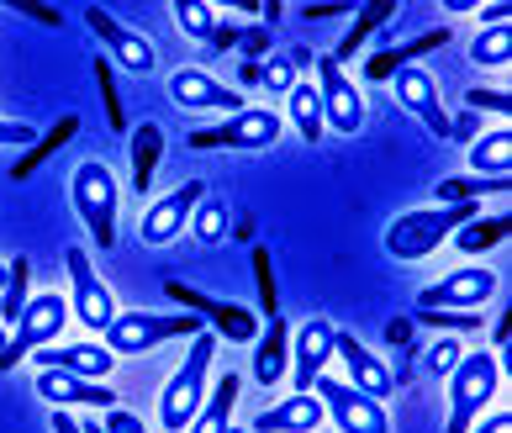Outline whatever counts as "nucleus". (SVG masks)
I'll return each instance as SVG.
<instances>
[{"instance_id": "nucleus-22", "label": "nucleus", "mask_w": 512, "mask_h": 433, "mask_svg": "<svg viewBox=\"0 0 512 433\" xmlns=\"http://www.w3.org/2000/svg\"><path fill=\"white\" fill-rule=\"evenodd\" d=\"M322 428V402L312 391H296V397L275 402L270 412L254 418V433H317Z\"/></svg>"}, {"instance_id": "nucleus-28", "label": "nucleus", "mask_w": 512, "mask_h": 433, "mask_svg": "<svg viewBox=\"0 0 512 433\" xmlns=\"http://www.w3.org/2000/svg\"><path fill=\"white\" fill-rule=\"evenodd\" d=\"M32 301V265H27V254H16L6 259V291H0V328H16V317H22V307Z\"/></svg>"}, {"instance_id": "nucleus-17", "label": "nucleus", "mask_w": 512, "mask_h": 433, "mask_svg": "<svg viewBox=\"0 0 512 433\" xmlns=\"http://www.w3.org/2000/svg\"><path fill=\"white\" fill-rule=\"evenodd\" d=\"M333 344H338V328L328 317H307L291 338V375H296V391H312L317 375H328L333 360Z\"/></svg>"}, {"instance_id": "nucleus-36", "label": "nucleus", "mask_w": 512, "mask_h": 433, "mask_svg": "<svg viewBox=\"0 0 512 433\" xmlns=\"http://www.w3.org/2000/svg\"><path fill=\"white\" fill-rule=\"evenodd\" d=\"M96 85H101V106H106V122H111V133H127V111H122V96H117V69H111L106 53H96Z\"/></svg>"}, {"instance_id": "nucleus-11", "label": "nucleus", "mask_w": 512, "mask_h": 433, "mask_svg": "<svg viewBox=\"0 0 512 433\" xmlns=\"http://www.w3.org/2000/svg\"><path fill=\"white\" fill-rule=\"evenodd\" d=\"M164 291H169V301H180L185 312H196L217 338H233V344H254V338H259V312L238 307V301H222V296L191 291L185 280H164Z\"/></svg>"}, {"instance_id": "nucleus-21", "label": "nucleus", "mask_w": 512, "mask_h": 433, "mask_svg": "<svg viewBox=\"0 0 512 433\" xmlns=\"http://www.w3.org/2000/svg\"><path fill=\"white\" fill-rule=\"evenodd\" d=\"M291 375V323L286 317H270L254 338V386H280Z\"/></svg>"}, {"instance_id": "nucleus-38", "label": "nucleus", "mask_w": 512, "mask_h": 433, "mask_svg": "<svg viewBox=\"0 0 512 433\" xmlns=\"http://www.w3.org/2000/svg\"><path fill=\"white\" fill-rule=\"evenodd\" d=\"M254 280H259V317L270 323V317H280V296H275V270L264 243H254Z\"/></svg>"}, {"instance_id": "nucleus-27", "label": "nucleus", "mask_w": 512, "mask_h": 433, "mask_svg": "<svg viewBox=\"0 0 512 433\" xmlns=\"http://www.w3.org/2000/svg\"><path fill=\"white\" fill-rule=\"evenodd\" d=\"M286 122L296 127V138L301 143H317L328 127H322V101H317V85L307 80H296L291 85V96H286Z\"/></svg>"}, {"instance_id": "nucleus-37", "label": "nucleus", "mask_w": 512, "mask_h": 433, "mask_svg": "<svg viewBox=\"0 0 512 433\" xmlns=\"http://www.w3.org/2000/svg\"><path fill=\"white\" fill-rule=\"evenodd\" d=\"M191 233L206 243V249L227 238V206H222L217 196H201V201H196V212H191Z\"/></svg>"}, {"instance_id": "nucleus-29", "label": "nucleus", "mask_w": 512, "mask_h": 433, "mask_svg": "<svg viewBox=\"0 0 512 433\" xmlns=\"http://www.w3.org/2000/svg\"><path fill=\"white\" fill-rule=\"evenodd\" d=\"M307 64H317L307 48L275 53V59H264V64H259V85H264V90H275V96L286 101V96H291V85L301 80V69H307Z\"/></svg>"}, {"instance_id": "nucleus-25", "label": "nucleus", "mask_w": 512, "mask_h": 433, "mask_svg": "<svg viewBox=\"0 0 512 433\" xmlns=\"http://www.w3.org/2000/svg\"><path fill=\"white\" fill-rule=\"evenodd\" d=\"M465 164H470V175H481V180H507V169H512V133H507V127L476 133Z\"/></svg>"}, {"instance_id": "nucleus-23", "label": "nucleus", "mask_w": 512, "mask_h": 433, "mask_svg": "<svg viewBox=\"0 0 512 433\" xmlns=\"http://www.w3.org/2000/svg\"><path fill=\"white\" fill-rule=\"evenodd\" d=\"M127 148H132V185H127V191L148 196V191H154V169L164 159V127L159 122H138L127 133Z\"/></svg>"}, {"instance_id": "nucleus-16", "label": "nucleus", "mask_w": 512, "mask_h": 433, "mask_svg": "<svg viewBox=\"0 0 512 433\" xmlns=\"http://www.w3.org/2000/svg\"><path fill=\"white\" fill-rule=\"evenodd\" d=\"M85 22H90V32L106 43V59H111V69H127V74H148L154 69V43H148L143 32H132V27H122L117 16H111L106 6H85Z\"/></svg>"}, {"instance_id": "nucleus-19", "label": "nucleus", "mask_w": 512, "mask_h": 433, "mask_svg": "<svg viewBox=\"0 0 512 433\" xmlns=\"http://www.w3.org/2000/svg\"><path fill=\"white\" fill-rule=\"evenodd\" d=\"M37 397H43L53 412H74V407H117V391L101 381H85V375L69 370H37Z\"/></svg>"}, {"instance_id": "nucleus-26", "label": "nucleus", "mask_w": 512, "mask_h": 433, "mask_svg": "<svg viewBox=\"0 0 512 433\" xmlns=\"http://www.w3.org/2000/svg\"><path fill=\"white\" fill-rule=\"evenodd\" d=\"M238 391H243L238 375H222V381L206 391V402L196 407V418H191V428H185V433H227V428H233V402H238Z\"/></svg>"}, {"instance_id": "nucleus-15", "label": "nucleus", "mask_w": 512, "mask_h": 433, "mask_svg": "<svg viewBox=\"0 0 512 433\" xmlns=\"http://www.w3.org/2000/svg\"><path fill=\"white\" fill-rule=\"evenodd\" d=\"M391 90H396V101H402L407 117H417L439 143H449V106L439 101V85H433V74L423 64L396 69L391 74Z\"/></svg>"}, {"instance_id": "nucleus-33", "label": "nucleus", "mask_w": 512, "mask_h": 433, "mask_svg": "<svg viewBox=\"0 0 512 433\" xmlns=\"http://www.w3.org/2000/svg\"><path fill=\"white\" fill-rule=\"evenodd\" d=\"M74 133H80V117H59V127H53V133H48V138H37V143L27 148V154H22V159H16V169H11V175H16V180H27V175H32V169H37V164H43V159H53V154H59V148H64V143H69Z\"/></svg>"}, {"instance_id": "nucleus-2", "label": "nucleus", "mask_w": 512, "mask_h": 433, "mask_svg": "<svg viewBox=\"0 0 512 433\" xmlns=\"http://www.w3.org/2000/svg\"><path fill=\"white\" fill-rule=\"evenodd\" d=\"M212 354H217V333L212 328H201L196 333V344H191V354H185V365L164 381V397H159V423H164V433H185L191 428V418H196V407L206 402V381H212Z\"/></svg>"}, {"instance_id": "nucleus-3", "label": "nucleus", "mask_w": 512, "mask_h": 433, "mask_svg": "<svg viewBox=\"0 0 512 433\" xmlns=\"http://www.w3.org/2000/svg\"><path fill=\"white\" fill-rule=\"evenodd\" d=\"M476 217V201H460V206H417V212H402L386 228V254L391 259H428L439 243H449L454 228H465V222Z\"/></svg>"}, {"instance_id": "nucleus-46", "label": "nucleus", "mask_w": 512, "mask_h": 433, "mask_svg": "<svg viewBox=\"0 0 512 433\" xmlns=\"http://www.w3.org/2000/svg\"><path fill=\"white\" fill-rule=\"evenodd\" d=\"M53 433H90V428L74 423V412H53Z\"/></svg>"}, {"instance_id": "nucleus-51", "label": "nucleus", "mask_w": 512, "mask_h": 433, "mask_svg": "<svg viewBox=\"0 0 512 433\" xmlns=\"http://www.w3.org/2000/svg\"><path fill=\"white\" fill-rule=\"evenodd\" d=\"M227 433H243V428H227Z\"/></svg>"}, {"instance_id": "nucleus-4", "label": "nucleus", "mask_w": 512, "mask_h": 433, "mask_svg": "<svg viewBox=\"0 0 512 433\" xmlns=\"http://www.w3.org/2000/svg\"><path fill=\"white\" fill-rule=\"evenodd\" d=\"M444 381H449V433H465L491 402H497L502 360L491 349H470V354H460V365H454Z\"/></svg>"}, {"instance_id": "nucleus-39", "label": "nucleus", "mask_w": 512, "mask_h": 433, "mask_svg": "<svg viewBox=\"0 0 512 433\" xmlns=\"http://www.w3.org/2000/svg\"><path fill=\"white\" fill-rule=\"evenodd\" d=\"M460 354H465V344H460V338H433V344H428V354H423V370L428 375H449L454 365H460Z\"/></svg>"}, {"instance_id": "nucleus-35", "label": "nucleus", "mask_w": 512, "mask_h": 433, "mask_svg": "<svg viewBox=\"0 0 512 433\" xmlns=\"http://www.w3.org/2000/svg\"><path fill=\"white\" fill-rule=\"evenodd\" d=\"M497 191H507V180H481V175H454V180H444L439 191V201L433 206H460V201H481V196H497Z\"/></svg>"}, {"instance_id": "nucleus-40", "label": "nucleus", "mask_w": 512, "mask_h": 433, "mask_svg": "<svg viewBox=\"0 0 512 433\" xmlns=\"http://www.w3.org/2000/svg\"><path fill=\"white\" fill-rule=\"evenodd\" d=\"M470 111H497V117H507L512 101H507V90H470Z\"/></svg>"}, {"instance_id": "nucleus-50", "label": "nucleus", "mask_w": 512, "mask_h": 433, "mask_svg": "<svg viewBox=\"0 0 512 433\" xmlns=\"http://www.w3.org/2000/svg\"><path fill=\"white\" fill-rule=\"evenodd\" d=\"M6 338H11V333H6V328H0V349H6Z\"/></svg>"}, {"instance_id": "nucleus-5", "label": "nucleus", "mask_w": 512, "mask_h": 433, "mask_svg": "<svg viewBox=\"0 0 512 433\" xmlns=\"http://www.w3.org/2000/svg\"><path fill=\"white\" fill-rule=\"evenodd\" d=\"M201 328H206V323H201L196 312H138V307H132V312H117V317H111V328L101 333V344L122 360V354H148V349H159V344H169V338H180V333L196 338Z\"/></svg>"}, {"instance_id": "nucleus-32", "label": "nucleus", "mask_w": 512, "mask_h": 433, "mask_svg": "<svg viewBox=\"0 0 512 433\" xmlns=\"http://www.w3.org/2000/svg\"><path fill=\"white\" fill-rule=\"evenodd\" d=\"M391 16H396V6H391V0H375V6H359V11H354V27H349V37L333 48V64H344L349 53H354L359 43H365V37H370L375 27H386V22H391Z\"/></svg>"}, {"instance_id": "nucleus-44", "label": "nucleus", "mask_w": 512, "mask_h": 433, "mask_svg": "<svg viewBox=\"0 0 512 433\" xmlns=\"http://www.w3.org/2000/svg\"><path fill=\"white\" fill-rule=\"evenodd\" d=\"M481 27H512V6H502V0L481 6Z\"/></svg>"}, {"instance_id": "nucleus-45", "label": "nucleus", "mask_w": 512, "mask_h": 433, "mask_svg": "<svg viewBox=\"0 0 512 433\" xmlns=\"http://www.w3.org/2000/svg\"><path fill=\"white\" fill-rule=\"evenodd\" d=\"M465 433H512V412H491L481 428H465Z\"/></svg>"}, {"instance_id": "nucleus-13", "label": "nucleus", "mask_w": 512, "mask_h": 433, "mask_svg": "<svg viewBox=\"0 0 512 433\" xmlns=\"http://www.w3.org/2000/svg\"><path fill=\"white\" fill-rule=\"evenodd\" d=\"M169 101L180 111H217V117H238V111L249 106L238 85H222L212 69H196V64L169 74Z\"/></svg>"}, {"instance_id": "nucleus-12", "label": "nucleus", "mask_w": 512, "mask_h": 433, "mask_svg": "<svg viewBox=\"0 0 512 433\" xmlns=\"http://www.w3.org/2000/svg\"><path fill=\"white\" fill-rule=\"evenodd\" d=\"M312 85H317V101H322V127L354 138L359 127H365V101H359V85L344 74V64H333V53L317 59V80Z\"/></svg>"}, {"instance_id": "nucleus-34", "label": "nucleus", "mask_w": 512, "mask_h": 433, "mask_svg": "<svg viewBox=\"0 0 512 433\" xmlns=\"http://www.w3.org/2000/svg\"><path fill=\"white\" fill-rule=\"evenodd\" d=\"M169 11H175L180 32H185V37H196V43H212V37H217V27H222L217 6H206V0H175Z\"/></svg>"}, {"instance_id": "nucleus-7", "label": "nucleus", "mask_w": 512, "mask_h": 433, "mask_svg": "<svg viewBox=\"0 0 512 433\" xmlns=\"http://www.w3.org/2000/svg\"><path fill=\"white\" fill-rule=\"evenodd\" d=\"M64 323H69V301L59 291H37L22 307V317H16L6 349H0V370L22 365L27 354H37V349H53V338L64 333Z\"/></svg>"}, {"instance_id": "nucleus-42", "label": "nucleus", "mask_w": 512, "mask_h": 433, "mask_svg": "<svg viewBox=\"0 0 512 433\" xmlns=\"http://www.w3.org/2000/svg\"><path fill=\"white\" fill-rule=\"evenodd\" d=\"M449 143H476V111H454L449 117Z\"/></svg>"}, {"instance_id": "nucleus-6", "label": "nucleus", "mask_w": 512, "mask_h": 433, "mask_svg": "<svg viewBox=\"0 0 512 433\" xmlns=\"http://www.w3.org/2000/svg\"><path fill=\"white\" fill-rule=\"evenodd\" d=\"M280 133H286V117L270 106H243L238 117H222L217 127H196L191 133V148L196 154H212V148H233V154H254V148H270L280 143Z\"/></svg>"}, {"instance_id": "nucleus-48", "label": "nucleus", "mask_w": 512, "mask_h": 433, "mask_svg": "<svg viewBox=\"0 0 512 433\" xmlns=\"http://www.w3.org/2000/svg\"><path fill=\"white\" fill-rule=\"evenodd\" d=\"M338 11H344V6H307L301 16H307V22H322V16H338Z\"/></svg>"}, {"instance_id": "nucleus-47", "label": "nucleus", "mask_w": 512, "mask_h": 433, "mask_svg": "<svg viewBox=\"0 0 512 433\" xmlns=\"http://www.w3.org/2000/svg\"><path fill=\"white\" fill-rule=\"evenodd\" d=\"M238 80H243V85H259V59H243V64H238Z\"/></svg>"}, {"instance_id": "nucleus-41", "label": "nucleus", "mask_w": 512, "mask_h": 433, "mask_svg": "<svg viewBox=\"0 0 512 433\" xmlns=\"http://www.w3.org/2000/svg\"><path fill=\"white\" fill-rule=\"evenodd\" d=\"M32 143H37V133L27 122H6V117H0V148H32Z\"/></svg>"}, {"instance_id": "nucleus-20", "label": "nucleus", "mask_w": 512, "mask_h": 433, "mask_svg": "<svg viewBox=\"0 0 512 433\" xmlns=\"http://www.w3.org/2000/svg\"><path fill=\"white\" fill-rule=\"evenodd\" d=\"M32 360H37V370H69V375H85V381H106L117 354L101 338H80V344H64V349H37Z\"/></svg>"}, {"instance_id": "nucleus-8", "label": "nucleus", "mask_w": 512, "mask_h": 433, "mask_svg": "<svg viewBox=\"0 0 512 433\" xmlns=\"http://www.w3.org/2000/svg\"><path fill=\"white\" fill-rule=\"evenodd\" d=\"M64 270H69V317H80L85 333H106L111 317H117V296H111V286L96 275V259H90L80 243L64 254Z\"/></svg>"}, {"instance_id": "nucleus-1", "label": "nucleus", "mask_w": 512, "mask_h": 433, "mask_svg": "<svg viewBox=\"0 0 512 433\" xmlns=\"http://www.w3.org/2000/svg\"><path fill=\"white\" fill-rule=\"evenodd\" d=\"M69 201L74 217L85 222V233L96 249H117V206H122V185L111 175L106 159H80L69 175Z\"/></svg>"}, {"instance_id": "nucleus-30", "label": "nucleus", "mask_w": 512, "mask_h": 433, "mask_svg": "<svg viewBox=\"0 0 512 433\" xmlns=\"http://www.w3.org/2000/svg\"><path fill=\"white\" fill-rule=\"evenodd\" d=\"M507 228H512L507 217H470L465 228H454V233H449V243H454L460 254H481V249H491V243H502Z\"/></svg>"}, {"instance_id": "nucleus-43", "label": "nucleus", "mask_w": 512, "mask_h": 433, "mask_svg": "<svg viewBox=\"0 0 512 433\" xmlns=\"http://www.w3.org/2000/svg\"><path fill=\"white\" fill-rule=\"evenodd\" d=\"M106 433H148L138 418H132V412H122V407H106V423H101Z\"/></svg>"}, {"instance_id": "nucleus-9", "label": "nucleus", "mask_w": 512, "mask_h": 433, "mask_svg": "<svg viewBox=\"0 0 512 433\" xmlns=\"http://www.w3.org/2000/svg\"><path fill=\"white\" fill-rule=\"evenodd\" d=\"M312 397L322 402V418L338 423V433H391L386 402L359 397L349 381H338V375H317V381H312Z\"/></svg>"}, {"instance_id": "nucleus-31", "label": "nucleus", "mask_w": 512, "mask_h": 433, "mask_svg": "<svg viewBox=\"0 0 512 433\" xmlns=\"http://www.w3.org/2000/svg\"><path fill=\"white\" fill-rule=\"evenodd\" d=\"M512 59V27H481L470 37V64L476 69H507Z\"/></svg>"}, {"instance_id": "nucleus-18", "label": "nucleus", "mask_w": 512, "mask_h": 433, "mask_svg": "<svg viewBox=\"0 0 512 433\" xmlns=\"http://www.w3.org/2000/svg\"><path fill=\"white\" fill-rule=\"evenodd\" d=\"M333 354L344 360V370H349V386L359 391V397H370V402H386L391 391H396V375H391V365L381 360V354H370V349L359 344L354 333H344V328H338V344H333Z\"/></svg>"}, {"instance_id": "nucleus-49", "label": "nucleus", "mask_w": 512, "mask_h": 433, "mask_svg": "<svg viewBox=\"0 0 512 433\" xmlns=\"http://www.w3.org/2000/svg\"><path fill=\"white\" fill-rule=\"evenodd\" d=\"M0 291H6V265H0Z\"/></svg>"}, {"instance_id": "nucleus-14", "label": "nucleus", "mask_w": 512, "mask_h": 433, "mask_svg": "<svg viewBox=\"0 0 512 433\" xmlns=\"http://www.w3.org/2000/svg\"><path fill=\"white\" fill-rule=\"evenodd\" d=\"M206 196V180H185V185H175L164 201H154L143 212V222H138V238L148 243V249H169L180 233H191V212H196V201Z\"/></svg>"}, {"instance_id": "nucleus-10", "label": "nucleus", "mask_w": 512, "mask_h": 433, "mask_svg": "<svg viewBox=\"0 0 512 433\" xmlns=\"http://www.w3.org/2000/svg\"><path fill=\"white\" fill-rule=\"evenodd\" d=\"M497 270H486V265H460V270H449L444 280H433V286L417 291V312H476L486 307L491 296H497Z\"/></svg>"}, {"instance_id": "nucleus-24", "label": "nucleus", "mask_w": 512, "mask_h": 433, "mask_svg": "<svg viewBox=\"0 0 512 433\" xmlns=\"http://www.w3.org/2000/svg\"><path fill=\"white\" fill-rule=\"evenodd\" d=\"M444 43H449V27H433V32H423V37H412V43H402V48L370 53V59H365V80H370V85H381V80H391L396 69H407L412 59H423V53L444 48Z\"/></svg>"}]
</instances>
